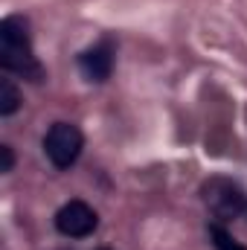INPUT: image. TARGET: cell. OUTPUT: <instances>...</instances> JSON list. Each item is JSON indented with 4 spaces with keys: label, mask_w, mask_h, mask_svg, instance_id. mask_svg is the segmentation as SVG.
<instances>
[{
    "label": "cell",
    "mask_w": 247,
    "mask_h": 250,
    "mask_svg": "<svg viewBox=\"0 0 247 250\" xmlns=\"http://www.w3.org/2000/svg\"><path fill=\"white\" fill-rule=\"evenodd\" d=\"M0 67L29 82H44V67L32 53L29 21L21 15H9L0 23Z\"/></svg>",
    "instance_id": "obj_1"
},
{
    "label": "cell",
    "mask_w": 247,
    "mask_h": 250,
    "mask_svg": "<svg viewBox=\"0 0 247 250\" xmlns=\"http://www.w3.org/2000/svg\"><path fill=\"white\" fill-rule=\"evenodd\" d=\"M204 204L209 207V212L218 221H233L242 218L247 212V195L242 192L239 184L227 181V178H212L204 184Z\"/></svg>",
    "instance_id": "obj_2"
},
{
    "label": "cell",
    "mask_w": 247,
    "mask_h": 250,
    "mask_svg": "<svg viewBox=\"0 0 247 250\" xmlns=\"http://www.w3.org/2000/svg\"><path fill=\"white\" fill-rule=\"evenodd\" d=\"M82 148H84V137L70 123H56L44 134V154L56 169H70L79 160Z\"/></svg>",
    "instance_id": "obj_3"
},
{
    "label": "cell",
    "mask_w": 247,
    "mask_h": 250,
    "mask_svg": "<svg viewBox=\"0 0 247 250\" xmlns=\"http://www.w3.org/2000/svg\"><path fill=\"white\" fill-rule=\"evenodd\" d=\"M56 227L62 236L70 239H84L99 227V215L90 204L84 201H67L62 209L56 212Z\"/></svg>",
    "instance_id": "obj_4"
},
{
    "label": "cell",
    "mask_w": 247,
    "mask_h": 250,
    "mask_svg": "<svg viewBox=\"0 0 247 250\" xmlns=\"http://www.w3.org/2000/svg\"><path fill=\"white\" fill-rule=\"evenodd\" d=\"M79 70L87 82H105L114 70V47L111 41H102L79 56Z\"/></svg>",
    "instance_id": "obj_5"
},
{
    "label": "cell",
    "mask_w": 247,
    "mask_h": 250,
    "mask_svg": "<svg viewBox=\"0 0 247 250\" xmlns=\"http://www.w3.org/2000/svg\"><path fill=\"white\" fill-rule=\"evenodd\" d=\"M21 108V93L12 79H0V117H12Z\"/></svg>",
    "instance_id": "obj_6"
},
{
    "label": "cell",
    "mask_w": 247,
    "mask_h": 250,
    "mask_svg": "<svg viewBox=\"0 0 247 250\" xmlns=\"http://www.w3.org/2000/svg\"><path fill=\"white\" fill-rule=\"evenodd\" d=\"M209 239H212L215 250H247L245 245H239L221 224H209Z\"/></svg>",
    "instance_id": "obj_7"
},
{
    "label": "cell",
    "mask_w": 247,
    "mask_h": 250,
    "mask_svg": "<svg viewBox=\"0 0 247 250\" xmlns=\"http://www.w3.org/2000/svg\"><path fill=\"white\" fill-rule=\"evenodd\" d=\"M0 157H3V163H0V172H12V163H15L12 146H0Z\"/></svg>",
    "instance_id": "obj_8"
}]
</instances>
